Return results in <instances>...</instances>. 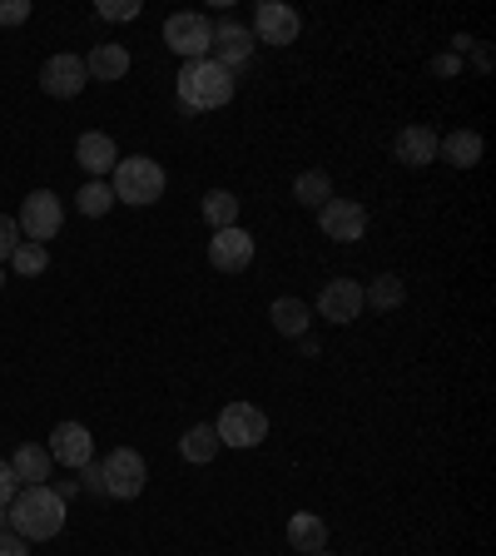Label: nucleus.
I'll use <instances>...</instances> for the list:
<instances>
[{"label": "nucleus", "mask_w": 496, "mask_h": 556, "mask_svg": "<svg viewBox=\"0 0 496 556\" xmlns=\"http://www.w3.org/2000/svg\"><path fill=\"white\" fill-rule=\"evenodd\" d=\"M5 527H11L21 542H50L65 527V502L50 492V486H21L15 502L5 507Z\"/></svg>", "instance_id": "1"}, {"label": "nucleus", "mask_w": 496, "mask_h": 556, "mask_svg": "<svg viewBox=\"0 0 496 556\" xmlns=\"http://www.w3.org/2000/svg\"><path fill=\"white\" fill-rule=\"evenodd\" d=\"M239 80L233 70L214 65V60H185L179 65V110L185 115H204V110H224L233 100Z\"/></svg>", "instance_id": "2"}, {"label": "nucleus", "mask_w": 496, "mask_h": 556, "mask_svg": "<svg viewBox=\"0 0 496 556\" xmlns=\"http://www.w3.org/2000/svg\"><path fill=\"white\" fill-rule=\"evenodd\" d=\"M164 185H169V174H164L160 160H150V154H129V160L115 164V174H110V189H115V204H160L164 199Z\"/></svg>", "instance_id": "3"}, {"label": "nucleus", "mask_w": 496, "mask_h": 556, "mask_svg": "<svg viewBox=\"0 0 496 556\" xmlns=\"http://www.w3.org/2000/svg\"><path fill=\"white\" fill-rule=\"evenodd\" d=\"M214 432H219V447H233V452H249L258 447V442L268 438V413L254 403H229L219 413V422H214Z\"/></svg>", "instance_id": "4"}, {"label": "nucleus", "mask_w": 496, "mask_h": 556, "mask_svg": "<svg viewBox=\"0 0 496 556\" xmlns=\"http://www.w3.org/2000/svg\"><path fill=\"white\" fill-rule=\"evenodd\" d=\"M164 46L179 60H208V46H214V25L199 11H174L164 21Z\"/></svg>", "instance_id": "5"}, {"label": "nucleus", "mask_w": 496, "mask_h": 556, "mask_svg": "<svg viewBox=\"0 0 496 556\" xmlns=\"http://www.w3.org/2000/svg\"><path fill=\"white\" fill-rule=\"evenodd\" d=\"M15 224H21V239L46 243V239H55L60 224H65V204H60V194H50V189H30V194L21 199Z\"/></svg>", "instance_id": "6"}, {"label": "nucleus", "mask_w": 496, "mask_h": 556, "mask_svg": "<svg viewBox=\"0 0 496 556\" xmlns=\"http://www.w3.org/2000/svg\"><path fill=\"white\" fill-rule=\"evenodd\" d=\"M100 472H104V497L119 502H135L144 492V482H150V467H144V457L135 447H115L100 463Z\"/></svg>", "instance_id": "7"}, {"label": "nucleus", "mask_w": 496, "mask_h": 556, "mask_svg": "<svg viewBox=\"0 0 496 556\" xmlns=\"http://www.w3.org/2000/svg\"><path fill=\"white\" fill-rule=\"evenodd\" d=\"M303 35V15L293 11V5H283V0H264L254 11V40L258 46H274V50H283V46H293Z\"/></svg>", "instance_id": "8"}, {"label": "nucleus", "mask_w": 496, "mask_h": 556, "mask_svg": "<svg viewBox=\"0 0 496 556\" xmlns=\"http://www.w3.org/2000/svg\"><path fill=\"white\" fill-rule=\"evenodd\" d=\"M85 85H90L85 55H69V50H60V55H50L46 65H40V90H46L50 100H75Z\"/></svg>", "instance_id": "9"}, {"label": "nucleus", "mask_w": 496, "mask_h": 556, "mask_svg": "<svg viewBox=\"0 0 496 556\" xmlns=\"http://www.w3.org/2000/svg\"><path fill=\"white\" fill-rule=\"evenodd\" d=\"M318 229L333 243H358L363 233H368V208H363L358 199H328V204L318 208Z\"/></svg>", "instance_id": "10"}, {"label": "nucleus", "mask_w": 496, "mask_h": 556, "mask_svg": "<svg viewBox=\"0 0 496 556\" xmlns=\"http://www.w3.org/2000/svg\"><path fill=\"white\" fill-rule=\"evenodd\" d=\"M46 452H50V463L69 467V472H80L85 463H94V438H90V428H85V422H55V428H50Z\"/></svg>", "instance_id": "11"}, {"label": "nucleus", "mask_w": 496, "mask_h": 556, "mask_svg": "<svg viewBox=\"0 0 496 556\" xmlns=\"http://www.w3.org/2000/svg\"><path fill=\"white\" fill-rule=\"evenodd\" d=\"M363 308H368V303H363L358 278H328L323 293H318V318H328V324H338V328L353 324Z\"/></svg>", "instance_id": "12"}, {"label": "nucleus", "mask_w": 496, "mask_h": 556, "mask_svg": "<svg viewBox=\"0 0 496 556\" xmlns=\"http://www.w3.org/2000/svg\"><path fill=\"white\" fill-rule=\"evenodd\" d=\"M208 264L219 268V274H243V268L254 264V233L249 229H219L208 239Z\"/></svg>", "instance_id": "13"}, {"label": "nucleus", "mask_w": 496, "mask_h": 556, "mask_svg": "<svg viewBox=\"0 0 496 556\" xmlns=\"http://www.w3.org/2000/svg\"><path fill=\"white\" fill-rule=\"evenodd\" d=\"M258 50V40H254V30L249 25H233V21H224V25H214V46H208V60L214 65H224V70H239L243 60Z\"/></svg>", "instance_id": "14"}, {"label": "nucleus", "mask_w": 496, "mask_h": 556, "mask_svg": "<svg viewBox=\"0 0 496 556\" xmlns=\"http://www.w3.org/2000/svg\"><path fill=\"white\" fill-rule=\"evenodd\" d=\"M75 160H80V169L90 174V179H110L119 164V150H115V139L104 135V129H85L80 144H75Z\"/></svg>", "instance_id": "15"}, {"label": "nucleus", "mask_w": 496, "mask_h": 556, "mask_svg": "<svg viewBox=\"0 0 496 556\" xmlns=\"http://www.w3.org/2000/svg\"><path fill=\"white\" fill-rule=\"evenodd\" d=\"M393 154L407 164V169H428V164L437 160V135H432L428 125H407V129H397Z\"/></svg>", "instance_id": "16"}, {"label": "nucleus", "mask_w": 496, "mask_h": 556, "mask_svg": "<svg viewBox=\"0 0 496 556\" xmlns=\"http://www.w3.org/2000/svg\"><path fill=\"white\" fill-rule=\"evenodd\" d=\"M289 546L298 556L328 552V521L318 517V511H293V517H289Z\"/></svg>", "instance_id": "17"}, {"label": "nucleus", "mask_w": 496, "mask_h": 556, "mask_svg": "<svg viewBox=\"0 0 496 556\" xmlns=\"http://www.w3.org/2000/svg\"><path fill=\"white\" fill-rule=\"evenodd\" d=\"M437 160H447L452 169H476L482 164V135L476 129H452L447 139H437Z\"/></svg>", "instance_id": "18"}, {"label": "nucleus", "mask_w": 496, "mask_h": 556, "mask_svg": "<svg viewBox=\"0 0 496 556\" xmlns=\"http://www.w3.org/2000/svg\"><path fill=\"white\" fill-rule=\"evenodd\" d=\"M5 463H11V472H15V482L21 486H46V477H50V452L46 447H35V442H25V447H15L11 457H5Z\"/></svg>", "instance_id": "19"}, {"label": "nucleus", "mask_w": 496, "mask_h": 556, "mask_svg": "<svg viewBox=\"0 0 496 556\" xmlns=\"http://www.w3.org/2000/svg\"><path fill=\"white\" fill-rule=\"evenodd\" d=\"M85 70H90V80H125L129 75V50L115 46V40H104V46H94L90 55H85Z\"/></svg>", "instance_id": "20"}, {"label": "nucleus", "mask_w": 496, "mask_h": 556, "mask_svg": "<svg viewBox=\"0 0 496 556\" xmlns=\"http://www.w3.org/2000/svg\"><path fill=\"white\" fill-rule=\"evenodd\" d=\"M179 457L194 467H208L214 457H219V432H214V422H194V428L179 438Z\"/></svg>", "instance_id": "21"}, {"label": "nucleus", "mask_w": 496, "mask_h": 556, "mask_svg": "<svg viewBox=\"0 0 496 556\" xmlns=\"http://www.w3.org/2000/svg\"><path fill=\"white\" fill-rule=\"evenodd\" d=\"M268 318H274V328L283 338H308V303L303 299H274V308H268Z\"/></svg>", "instance_id": "22"}, {"label": "nucleus", "mask_w": 496, "mask_h": 556, "mask_svg": "<svg viewBox=\"0 0 496 556\" xmlns=\"http://www.w3.org/2000/svg\"><path fill=\"white\" fill-rule=\"evenodd\" d=\"M204 219H208L214 233L233 229V224H239V194H229V189H208L204 194Z\"/></svg>", "instance_id": "23"}, {"label": "nucleus", "mask_w": 496, "mask_h": 556, "mask_svg": "<svg viewBox=\"0 0 496 556\" xmlns=\"http://www.w3.org/2000/svg\"><path fill=\"white\" fill-rule=\"evenodd\" d=\"M403 299H407V283L397 274H378L368 283V289H363V303H372V308H403Z\"/></svg>", "instance_id": "24"}, {"label": "nucleus", "mask_w": 496, "mask_h": 556, "mask_svg": "<svg viewBox=\"0 0 496 556\" xmlns=\"http://www.w3.org/2000/svg\"><path fill=\"white\" fill-rule=\"evenodd\" d=\"M293 199L308 208H323L328 199H333V179H328L323 169H303L298 179H293Z\"/></svg>", "instance_id": "25"}, {"label": "nucleus", "mask_w": 496, "mask_h": 556, "mask_svg": "<svg viewBox=\"0 0 496 556\" xmlns=\"http://www.w3.org/2000/svg\"><path fill=\"white\" fill-rule=\"evenodd\" d=\"M110 204H115V189H110V179H90V185L75 194V208H80L85 219H104V214H110Z\"/></svg>", "instance_id": "26"}, {"label": "nucleus", "mask_w": 496, "mask_h": 556, "mask_svg": "<svg viewBox=\"0 0 496 556\" xmlns=\"http://www.w3.org/2000/svg\"><path fill=\"white\" fill-rule=\"evenodd\" d=\"M11 268L21 278H35V274H46L50 268V249L46 243H30V239H21L15 243V254H11Z\"/></svg>", "instance_id": "27"}, {"label": "nucleus", "mask_w": 496, "mask_h": 556, "mask_svg": "<svg viewBox=\"0 0 496 556\" xmlns=\"http://www.w3.org/2000/svg\"><path fill=\"white\" fill-rule=\"evenodd\" d=\"M94 15H100V21H135L139 0H100V5H94Z\"/></svg>", "instance_id": "28"}, {"label": "nucleus", "mask_w": 496, "mask_h": 556, "mask_svg": "<svg viewBox=\"0 0 496 556\" xmlns=\"http://www.w3.org/2000/svg\"><path fill=\"white\" fill-rule=\"evenodd\" d=\"M15 243H21V224H15L11 214H0V264H11Z\"/></svg>", "instance_id": "29"}, {"label": "nucleus", "mask_w": 496, "mask_h": 556, "mask_svg": "<svg viewBox=\"0 0 496 556\" xmlns=\"http://www.w3.org/2000/svg\"><path fill=\"white\" fill-rule=\"evenodd\" d=\"M30 21V0H0V25H21Z\"/></svg>", "instance_id": "30"}, {"label": "nucleus", "mask_w": 496, "mask_h": 556, "mask_svg": "<svg viewBox=\"0 0 496 556\" xmlns=\"http://www.w3.org/2000/svg\"><path fill=\"white\" fill-rule=\"evenodd\" d=\"M15 492H21V482H15L11 463L0 457V507H11V502H15Z\"/></svg>", "instance_id": "31"}, {"label": "nucleus", "mask_w": 496, "mask_h": 556, "mask_svg": "<svg viewBox=\"0 0 496 556\" xmlns=\"http://www.w3.org/2000/svg\"><path fill=\"white\" fill-rule=\"evenodd\" d=\"M0 556H30V542H21L15 532H0Z\"/></svg>", "instance_id": "32"}, {"label": "nucleus", "mask_w": 496, "mask_h": 556, "mask_svg": "<svg viewBox=\"0 0 496 556\" xmlns=\"http://www.w3.org/2000/svg\"><path fill=\"white\" fill-rule=\"evenodd\" d=\"M457 70H462V60H457V55H437V60H432V75H442V80H452Z\"/></svg>", "instance_id": "33"}, {"label": "nucleus", "mask_w": 496, "mask_h": 556, "mask_svg": "<svg viewBox=\"0 0 496 556\" xmlns=\"http://www.w3.org/2000/svg\"><path fill=\"white\" fill-rule=\"evenodd\" d=\"M80 472H85L80 486H90V492H100V497H104V472H100V463H85Z\"/></svg>", "instance_id": "34"}, {"label": "nucleus", "mask_w": 496, "mask_h": 556, "mask_svg": "<svg viewBox=\"0 0 496 556\" xmlns=\"http://www.w3.org/2000/svg\"><path fill=\"white\" fill-rule=\"evenodd\" d=\"M50 492H55L60 502H69V497H75V492H80V477H60V482L50 486Z\"/></svg>", "instance_id": "35"}, {"label": "nucleus", "mask_w": 496, "mask_h": 556, "mask_svg": "<svg viewBox=\"0 0 496 556\" xmlns=\"http://www.w3.org/2000/svg\"><path fill=\"white\" fill-rule=\"evenodd\" d=\"M5 278H11V274H5V264H0V289H5Z\"/></svg>", "instance_id": "36"}, {"label": "nucleus", "mask_w": 496, "mask_h": 556, "mask_svg": "<svg viewBox=\"0 0 496 556\" xmlns=\"http://www.w3.org/2000/svg\"><path fill=\"white\" fill-rule=\"evenodd\" d=\"M0 527H5V507H0Z\"/></svg>", "instance_id": "37"}, {"label": "nucleus", "mask_w": 496, "mask_h": 556, "mask_svg": "<svg viewBox=\"0 0 496 556\" xmlns=\"http://www.w3.org/2000/svg\"><path fill=\"white\" fill-rule=\"evenodd\" d=\"M313 556H333V552H313Z\"/></svg>", "instance_id": "38"}]
</instances>
